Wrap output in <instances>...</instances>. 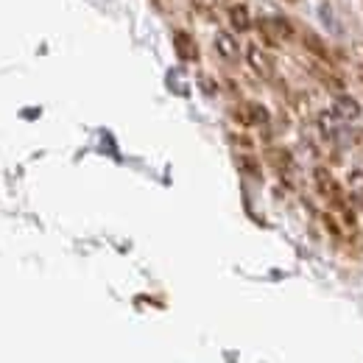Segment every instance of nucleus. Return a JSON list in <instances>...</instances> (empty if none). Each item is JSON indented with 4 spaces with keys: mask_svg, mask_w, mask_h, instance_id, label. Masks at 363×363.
<instances>
[{
    "mask_svg": "<svg viewBox=\"0 0 363 363\" xmlns=\"http://www.w3.org/2000/svg\"><path fill=\"white\" fill-rule=\"evenodd\" d=\"M174 45H177V53H179L182 59H196V43H193V37H187L184 31H177V34H174Z\"/></svg>",
    "mask_w": 363,
    "mask_h": 363,
    "instance_id": "2",
    "label": "nucleus"
},
{
    "mask_svg": "<svg viewBox=\"0 0 363 363\" xmlns=\"http://www.w3.org/2000/svg\"><path fill=\"white\" fill-rule=\"evenodd\" d=\"M338 109H341L344 115H358V106H355L352 101H338Z\"/></svg>",
    "mask_w": 363,
    "mask_h": 363,
    "instance_id": "5",
    "label": "nucleus"
},
{
    "mask_svg": "<svg viewBox=\"0 0 363 363\" xmlns=\"http://www.w3.org/2000/svg\"><path fill=\"white\" fill-rule=\"evenodd\" d=\"M249 62H252V67H255L257 73H263V76H269V73H272V67H269V62L263 59V53H260L257 48H249Z\"/></svg>",
    "mask_w": 363,
    "mask_h": 363,
    "instance_id": "4",
    "label": "nucleus"
},
{
    "mask_svg": "<svg viewBox=\"0 0 363 363\" xmlns=\"http://www.w3.org/2000/svg\"><path fill=\"white\" fill-rule=\"evenodd\" d=\"M216 48H218V53H221L227 62H235V59H238V40H235L229 31H218V34H216Z\"/></svg>",
    "mask_w": 363,
    "mask_h": 363,
    "instance_id": "1",
    "label": "nucleus"
},
{
    "mask_svg": "<svg viewBox=\"0 0 363 363\" xmlns=\"http://www.w3.org/2000/svg\"><path fill=\"white\" fill-rule=\"evenodd\" d=\"M229 20H232V26L238 28V31H246L249 28V11H246V6H232L229 9Z\"/></svg>",
    "mask_w": 363,
    "mask_h": 363,
    "instance_id": "3",
    "label": "nucleus"
}]
</instances>
